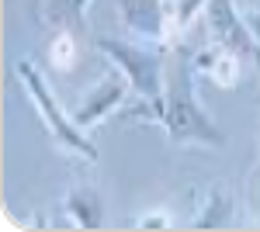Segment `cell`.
<instances>
[{"label":"cell","instance_id":"obj_1","mask_svg":"<svg viewBox=\"0 0 260 232\" xmlns=\"http://www.w3.org/2000/svg\"><path fill=\"white\" fill-rule=\"evenodd\" d=\"M194 62L187 49H174V66L167 77V94H163V132L174 146H208L222 149L229 139L212 115L201 108L198 90H194Z\"/></svg>","mask_w":260,"mask_h":232},{"label":"cell","instance_id":"obj_2","mask_svg":"<svg viewBox=\"0 0 260 232\" xmlns=\"http://www.w3.org/2000/svg\"><path fill=\"white\" fill-rule=\"evenodd\" d=\"M14 77H18V83L24 87L28 101L35 104L45 132L52 136V142L59 146L62 153L80 156L87 163H98V146L90 142L87 128H80V125L73 121V115H66V108L59 104V97L52 94V87H49V80H45V73H42L39 66H35L31 59H18V62H14Z\"/></svg>","mask_w":260,"mask_h":232},{"label":"cell","instance_id":"obj_3","mask_svg":"<svg viewBox=\"0 0 260 232\" xmlns=\"http://www.w3.org/2000/svg\"><path fill=\"white\" fill-rule=\"evenodd\" d=\"M104 56L118 66L132 83V97H149V101H163L167 94V45H139L128 39H115V35H94Z\"/></svg>","mask_w":260,"mask_h":232},{"label":"cell","instance_id":"obj_4","mask_svg":"<svg viewBox=\"0 0 260 232\" xmlns=\"http://www.w3.org/2000/svg\"><path fill=\"white\" fill-rule=\"evenodd\" d=\"M205 24L212 42L233 49L243 62H260V42L246 24V14L236 11V0H208L205 4Z\"/></svg>","mask_w":260,"mask_h":232},{"label":"cell","instance_id":"obj_5","mask_svg":"<svg viewBox=\"0 0 260 232\" xmlns=\"http://www.w3.org/2000/svg\"><path fill=\"white\" fill-rule=\"evenodd\" d=\"M118 7L121 24L136 35V39H149L170 45L174 31H170V21H174V4L170 0H115Z\"/></svg>","mask_w":260,"mask_h":232},{"label":"cell","instance_id":"obj_6","mask_svg":"<svg viewBox=\"0 0 260 232\" xmlns=\"http://www.w3.org/2000/svg\"><path fill=\"white\" fill-rule=\"evenodd\" d=\"M128 94H132L128 77H125L121 70L118 73H108V77H101L98 83L87 90V97H83L70 115H73V121H77L80 128H94V125H101L108 115H115L121 104L128 101Z\"/></svg>","mask_w":260,"mask_h":232},{"label":"cell","instance_id":"obj_7","mask_svg":"<svg viewBox=\"0 0 260 232\" xmlns=\"http://www.w3.org/2000/svg\"><path fill=\"white\" fill-rule=\"evenodd\" d=\"M191 62H194V73H198V77H208L215 87L233 90V87L240 83L243 56H236L233 49H225L219 42H208V45H201L198 52H191Z\"/></svg>","mask_w":260,"mask_h":232},{"label":"cell","instance_id":"obj_8","mask_svg":"<svg viewBox=\"0 0 260 232\" xmlns=\"http://www.w3.org/2000/svg\"><path fill=\"white\" fill-rule=\"evenodd\" d=\"M62 212L70 215V222L77 229H98L104 222V205H101L98 187L90 184H73L62 197Z\"/></svg>","mask_w":260,"mask_h":232},{"label":"cell","instance_id":"obj_9","mask_svg":"<svg viewBox=\"0 0 260 232\" xmlns=\"http://www.w3.org/2000/svg\"><path fill=\"white\" fill-rule=\"evenodd\" d=\"M90 0H35V18L45 28H83V11Z\"/></svg>","mask_w":260,"mask_h":232},{"label":"cell","instance_id":"obj_10","mask_svg":"<svg viewBox=\"0 0 260 232\" xmlns=\"http://www.w3.org/2000/svg\"><path fill=\"white\" fill-rule=\"evenodd\" d=\"M233 194L222 191V187H208L205 197H201L198 212L191 218V225L194 229H222V225H229L233 222Z\"/></svg>","mask_w":260,"mask_h":232},{"label":"cell","instance_id":"obj_11","mask_svg":"<svg viewBox=\"0 0 260 232\" xmlns=\"http://www.w3.org/2000/svg\"><path fill=\"white\" fill-rule=\"evenodd\" d=\"M45 56H49V66H52V70L70 73V70L77 66V59H80V42H77V35H73L70 28H56V35L49 39Z\"/></svg>","mask_w":260,"mask_h":232},{"label":"cell","instance_id":"obj_12","mask_svg":"<svg viewBox=\"0 0 260 232\" xmlns=\"http://www.w3.org/2000/svg\"><path fill=\"white\" fill-rule=\"evenodd\" d=\"M205 4L208 0H174V21H170V31H174V42H180V35L187 31V24L205 14Z\"/></svg>","mask_w":260,"mask_h":232},{"label":"cell","instance_id":"obj_13","mask_svg":"<svg viewBox=\"0 0 260 232\" xmlns=\"http://www.w3.org/2000/svg\"><path fill=\"white\" fill-rule=\"evenodd\" d=\"M136 225H142V229H167V225H170V215H163V212L139 215V218H136Z\"/></svg>","mask_w":260,"mask_h":232},{"label":"cell","instance_id":"obj_14","mask_svg":"<svg viewBox=\"0 0 260 232\" xmlns=\"http://www.w3.org/2000/svg\"><path fill=\"white\" fill-rule=\"evenodd\" d=\"M246 24H250V31H253V35H257V42H260V7L246 11Z\"/></svg>","mask_w":260,"mask_h":232}]
</instances>
